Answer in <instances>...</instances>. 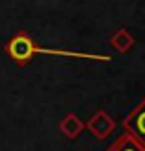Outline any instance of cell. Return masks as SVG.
<instances>
[{"label": "cell", "instance_id": "obj_1", "mask_svg": "<svg viewBox=\"0 0 145 151\" xmlns=\"http://www.w3.org/2000/svg\"><path fill=\"white\" fill-rule=\"evenodd\" d=\"M6 55L17 66H26L29 65L31 57L35 54H48V55H59V57H74V59H90V61H99V63H109L112 61V55L106 54H88V52H72V50H59V48H44L39 46L31 35L24 29L17 32L9 41L4 44Z\"/></svg>", "mask_w": 145, "mask_h": 151}, {"label": "cell", "instance_id": "obj_2", "mask_svg": "<svg viewBox=\"0 0 145 151\" xmlns=\"http://www.w3.org/2000/svg\"><path fill=\"white\" fill-rule=\"evenodd\" d=\"M123 129L145 146V98L123 118Z\"/></svg>", "mask_w": 145, "mask_h": 151}, {"label": "cell", "instance_id": "obj_3", "mask_svg": "<svg viewBox=\"0 0 145 151\" xmlns=\"http://www.w3.org/2000/svg\"><path fill=\"white\" fill-rule=\"evenodd\" d=\"M85 127L94 134V138L105 140V138H109L110 134L116 131V122H114V118L106 111L99 109L97 112H94V114L88 118V122L85 124Z\"/></svg>", "mask_w": 145, "mask_h": 151}, {"label": "cell", "instance_id": "obj_4", "mask_svg": "<svg viewBox=\"0 0 145 151\" xmlns=\"http://www.w3.org/2000/svg\"><path fill=\"white\" fill-rule=\"evenodd\" d=\"M59 131L63 133L66 138L75 140L83 131H85V122H83L75 112H68V114H64V118L59 122Z\"/></svg>", "mask_w": 145, "mask_h": 151}, {"label": "cell", "instance_id": "obj_5", "mask_svg": "<svg viewBox=\"0 0 145 151\" xmlns=\"http://www.w3.org/2000/svg\"><path fill=\"white\" fill-rule=\"evenodd\" d=\"M110 44H112V48L116 50V52H119V54H127L129 50L134 48L136 39H134V35L129 32L127 28H119L118 32L112 33V37H110Z\"/></svg>", "mask_w": 145, "mask_h": 151}, {"label": "cell", "instance_id": "obj_6", "mask_svg": "<svg viewBox=\"0 0 145 151\" xmlns=\"http://www.w3.org/2000/svg\"><path fill=\"white\" fill-rule=\"evenodd\" d=\"M105 151H145V146H141L131 133L125 131L109 149H105Z\"/></svg>", "mask_w": 145, "mask_h": 151}]
</instances>
